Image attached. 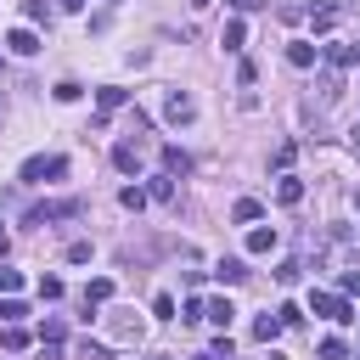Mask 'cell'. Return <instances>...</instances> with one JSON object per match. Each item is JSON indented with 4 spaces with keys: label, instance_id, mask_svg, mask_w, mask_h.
Wrapping results in <instances>:
<instances>
[{
    "label": "cell",
    "instance_id": "cell-32",
    "mask_svg": "<svg viewBox=\"0 0 360 360\" xmlns=\"http://www.w3.org/2000/svg\"><path fill=\"white\" fill-rule=\"evenodd\" d=\"M270 0H231V11H264Z\"/></svg>",
    "mask_w": 360,
    "mask_h": 360
},
{
    "label": "cell",
    "instance_id": "cell-25",
    "mask_svg": "<svg viewBox=\"0 0 360 360\" xmlns=\"http://www.w3.org/2000/svg\"><path fill=\"white\" fill-rule=\"evenodd\" d=\"M321 360H343V338H321Z\"/></svg>",
    "mask_w": 360,
    "mask_h": 360
},
{
    "label": "cell",
    "instance_id": "cell-26",
    "mask_svg": "<svg viewBox=\"0 0 360 360\" xmlns=\"http://www.w3.org/2000/svg\"><path fill=\"white\" fill-rule=\"evenodd\" d=\"M338 292H343V298H354V292H360V270H343V281H338Z\"/></svg>",
    "mask_w": 360,
    "mask_h": 360
},
{
    "label": "cell",
    "instance_id": "cell-13",
    "mask_svg": "<svg viewBox=\"0 0 360 360\" xmlns=\"http://www.w3.org/2000/svg\"><path fill=\"white\" fill-rule=\"evenodd\" d=\"M287 62H292V68H315V45H309V39H292V45H287Z\"/></svg>",
    "mask_w": 360,
    "mask_h": 360
},
{
    "label": "cell",
    "instance_id": "cell-18",
    "mask_svg": "<svg viewBox=\"0 0 360 360\" xmlns=\"http://www.w3.org/2000/svg\"><path fill=\"white\" fill-rule=\"evenodd\" d=\"M276 332H281V315H259V321H253V338H259V343H270Z\"/></svg>",
    "mask_w": 360,
    "mask_h": 360
},
{
    "label": "cell",
    "instance_id": "cell-17",
    "mask_svg": "<svg viewBox=\"0 0 360 360\" xmlns=\"http://www.w3.org/2000/svg\"><path fill=\"white\" fill-rule=\"evenodd\" d=\"M163 169H169V174H186V169H191V158H186L180 146H163Z\"/></svg>",
    "mask_w": 360,
    "mask_h": 360
},
{
    "label": "cell",
    "instance_id": "cell-27",
    "mask_svg": "<svg viewBox=\"0 0 360 360\" xmlns=\"http://www.w3.org/2000/svg\"><path fill=\"white\" fill-rule=\"evenodd\" d=\"M51 96H56V101H79V84H73V79H62V84H56Z\"/></svg>",
    "mask_w": 360,
    "mask_h": 360
},
{
    "label": "cell",
    "instance_id": "cell-20",
    "mask_svg": "<svg viewBox=\"0 0 360 360\" xmlns=\"http://www.w3.org/2000/svg\"><path fill=\"white\" fill-rule=\"evenodd\" d=\"M146 197H158V202H169V197H174V180H169V174H158V180L146 186Z\"/></svg>",
    "mask_w": 360,
    "mask_h": 360
},
{
    "label": "cell",
    "instance_id": "cell-21",
    "mask_svg": "<svg viewBox=\"0 0 360 360\" xmlns=\"http://www.w3.org/2000/svg\"><path fill=\"white\" fill-rule=\"evenodd\" d=\"M231 214H236V219H242V225H248V219H259V214H264V208H259V197H242V202H236V208H231Z\"/></svg>",
    "mask_w": 360,
    "mask_h": 360
},
{
    "label": "cell",
    "instance_id": "cell-1",
    "mask_svg": "<svg viewBox=\"0 0 360 360\" xmlns=\"http://www.w3.org/2000/svg\"><path fill=\"white\" fill-rule=\"evenodd\" d=\"M107 332H112L118 343H141V332H146V321H141L135 309H112V315H107Z\"/></svg>",
    "mask_w": 360,
    "mask_h": 360
},
{
    "label": "cell",
    "instance_id": "cell-40",
    "mask_svg": "<svg viewBox=\"0 0 360 360\" xmlns=\"http://www.w3.org/2000/svg\"><path fill=\"white\" fill-rule=\"evenodd\" d=\"M0 118H6V101H0Z\"/></svg>",
    "mask_w": 360,
    "mask_h": 360
},
{
    "label": "cell",
    "instance_id": "cell-16",
    "mask_svg": "<svg viewBox=\"0 0 360 360\" xmlns=\"http://www.w3.org/2000/svg\"><path fill=\"white\" fill-rule=\"evenodd\" d=\"M276 197H281V202L292 208V202L304 197V180H298V174H281V186H276Z\"/></svg>",
    "mask_w": 360,
    "mask_h": 360
},
{
    "label": "cell",
    "instance_id": "cell-14",
    "mask_svg": "<svg viewBox=\"0 0 360 360\" xmlns=\"http://www.w3.org/2000/svg\"><path fill=\"white\" fill-rule=\"evenodd\" d=\"M338 96H343V79H338V68H326L321 73V107H332Z\"/></svg>",
    "mask_w": 360,
    "mask_h": 360
},
{
    "label": "cell",
    "instance_id": "cell-11",
    "mask_svg": "<svg viewBox=\"0 0 360 360\" xmlns=\"http://www.w3.org/2000/svg\"><path fill=\"white\" fill-rule=\"evenodd\" d=\"M96 101H101V118H107V112H118V107L129 101V90H118V84H107V90H96ZM101 118H96V124H101Z\"/></svg>",
    "mask_w": 360,
    "mask_h": 360
},
{
    "label": "cell",
    "instance_id": "cell-29",
    "mask_svg": "<svg viewBox=\"0 0 360 360\" xmlns=\"http://www.w3.org/2000/svg\"><path fill=\"white\" fill-rule=\"evenodd\" d=\"M17 315H28V309H22L17 298H0V321H17Z\"/></svg>",
    "mask_w": 360,
    "mask_h": 360
},
{
    "label": "cell",
    "instance_id": "cell-34",
    "mask_svg": "<svg viewBox=\"0 0 360 360\" xmlns=\"http://www.w3.org/2000/svg\"><path fill=\"white\" fill-rule=\"evenodd\" d=\"M349 152H354V158H360V124H354V129H349Z\"/></svg>",
    "mask_w": 360,
    "mask_h": 360
},
{
    "label": "cell",
    "instance_id": "cell-4",
    "mask_svg": "<svg viewBox=\"0 0 360 360\" xmlns=\"http://www.w3.org/2000/svg\"><path fill=\"white\" fill-rule=\"evenodd\" d=\"M62 169H68V158H28L17 180H28V186H39V180H51V174H62Z\"/></svg>",
    "mask_w": 360,
    "mask_h": 360
},
{
    "label": "cell",
    "instance_id": "cell-6",
    "mask_svg": "<svg viewBox=\"0 0 360 360\" xmlns=\"http://www.w3.org/2000/svg\"><path fill=\"white\" fill-rule=\"evenodd\" d=\"M107 298H112V281H107V276H96V281H84V292H79V304H84V315H90V309H101Z\"/></svg>",
    "mask_w": 360,
    "mask_h": 360
},
{
    "label": "cell",
    "instance_id": "cell-36",
    "mask_svg": "<svg viewBox=\"0 0 360 360\" xmlns=\"http://www.w3.org/2000/svg\"><path fill=\"white\" fill-rule=\"evenodd\" d=\"M191 6H197V11H202V6H214V0H191Z\"/></svg>",
    "mask_w": 360,
    "mask_h": 360
},
{
    "label": "cell",
    "instance_id": "cell-7",
    "mask_svg": "<svg viewBox=\"0 0 360 360\" xmlns=\"http://www.w3.org/2000/svg\"><path fill=\"white\" fill-rule=\"evenodd\" d=\"M338 17H343V0H332V6H315V11H309V28H315V34H326V28H338Z\"/></svg>",
    "mask_w": 360,
    "mask_h": 360
},
{
    "label": "cell",
    "instance_id": "cell-3",
    "mask_svg": "<svg viewBox=\"0 0 360 360\" xmlns=\"http://www.w3.org/2000/svg\"><path fill=\"white\" fill-rule=\"evenodd\" d=\"M163 118H169V124H191V118H197V101H191L186 90H169V96H163Z\"/></svg>",
    "mask_w": 360,
    "mask_h": 360
},
{
    "label": "cell",
    "instance_id": "cell-39",
    "mask_svg": "<svg viewBox=\"0 0 360 360\" xmlns=\"http://www.w3.org/2000/svg\"><path fill=\"white\" fill-rule=\"evenodd\" d=\"M0 248H6V231H0Z\"/></svg>",
    "mask_w": 360,
    "mask_h": 360
},
{
    "label": "cell",
    "instance_id": "cell-8",
    "mask_svg": "<svg viewBox=\"0 0 360 360\" xmlns=\"http://www.w3.org/2000/svg\"><path fill=\"white\" fill-rule=\"evenodd\" d=\"M6 45H11L17 56H34V51H39V34H34V28H11V34H6Z\"/></svg>",
    "mask_w": 360,
    "mask_h": 360
},
{
    "label": "cell",
    "instance_id": "cell-38",
    "mask_svg": "<svg viewBox=\"0 0 360 360\" xmlns=\"http://www.w3.org/2000/svg\"><path fill=\"white\" fill-rule=\"evenodd\" d=\"M191 360H214V354H191Z\"/></svg>",
    "mask_w": 360,
    "mask_h": 360
},
{
    "label": "cell",
    "instance_id": "cell-5",
    "mask_svg": "<svg viewBox=\"0 0 360 360\" xmlns=\"http://www.w3.org/2000/svg\"><path fill=\"white\" fill-rule=\"evenodd\" d=\"M79 208H84V202H73V197H68V202H39V208L28 214V225H51V219H73Z\"/></svg>",
    "mask_w": 360,
    "mask_h": 360
},
{
    "label": "cell",
    "instance_id": "cell-2",
    "mask_svg": "<svg viewBox=\"0 0 360 360\" xmlns=\"http://www.w3.org/2000/svg\"><path fill=\"white\" fill-rule=\"evenodd\" d=\"M309 309H315V315H326V321H338V326H343V321H354V309H349V298H343V292H315V298H309Z\"/></svg>",
    "mask_w": 360,
    "mask_h": 360
},
{
    "label": "cell",
    "instance_id": "cell-35",
    "mask_svg": "<svg viewBox=\"0 0 360 360\" xmlns=\"http://www.w3.org/2000/svg\"><path fill=\"white\" fill-rule=\"evenodd\" d=\"M349 62H360V45H354V51H349Z\"/></svg>",
    "mask_w": 360,
    "mask_h": 360
},
{
    "label": "cell",
    "instance_id": "cell-37",
    "mask_svg": "<svg viewBox=\"0 0 360 360\" xmlns=\"http://www.w3.org/2000/svg\"><path fill=\"white\" fill-rule=\"evenodd\" d=\"M62 6H84V0H62Z\"/></svg>",
    "mask_w": 360,
    "mask_h": 360
},
{
    "label": "cell",
    "instance_id": "cell-10",
    "mask_svg": "<svg viewBox=\"0 0 360 360\" xmlns=\"http://www.w3.org/2000/svg\"><path fill=\"white\" fill-rule=\"evenodd\" d=\"M276 242H281V236H276V225H253V231H248V253H270Z\"/></svg>",
    "mask_w": 360,
    "mask_h": 360
},
{
    "label": "cell",
    "instance_id": "cell-9",
    "mask_svg": "<svg viewBox=\"0 0 360 360\" xmlns=\"http://www.w3.org/2000/svg\"><path fill=\"white\" fill-rule=\"evenodd\" d=\"M112 163H118L124 174H135V169H141V146H135V141H118V146H112Z\"/></svg>",
    "mask_w": 360,
    "mask_h": 360
},
{
    "label": "cell",
    "instance_id": "cell-12",
    "mask_svg": "<svg viewBox=\"0 0 360 360\" xmlns=\"http://www.w3.org/2000/svg\"><path fill=\"white\" fill-rule=\"evenodd\" d=\"M231 315H236V309H231V298H214V304H202V321H214L219 332L231 326Z\"/></svg>",
    "mask_w": 360,
    "mask_h": 360
},
{
    "label": "cell",
    "instance_id": "cell-33",
    "mask_svg": "<svg viewBox=\"0 0 360 360\" xmlns=\"http://www.w3.org/2000/svg\"><path fill=\"white\" fill-rule=\"evenodd\" d=\"M39 360H62V343H39Z\"/></svg>",
    "mask_w": 360,
    "mask_h": 360
},
{
    "label": "cell",
    "instance_id": "cell-24",
    "mask_svg": "<svg viewBox=\"0 0 360 360\" xmlns=\"http://www.w3.org/2000/svg\"><path fill=\"white\" fill-rule=\"evenodd\" d=\"M298 270H304L298 259H281V264H276V281H298Z\"/></svg>",
    "mask_w": 360,
    "mask_h": 360
},
{
    "label": "cell",
    "instance_id": "cell-19",
    "mask_svg": "<svg viewBox=\"0 0 360 360\" xmlns=\"http://www.w3.org/2000/svg\"><path fill=\"white\" fill-rule=\"evenodd\" d=\"M0 349H6V354L28 349V332H22V326H6V332H0Z\"/></svg>",
    "mask_w": 360,
    "mask_h": 360
},
{
    "label": "cell",
    "instance_id": "cell-30",
    "mask_svg": "<svg viewBox=\"0 0 360 360\" xmlns=\"http://www.w3.org/2000/svg\"><path fill=\"white\" fill-rule=\"evenodd\" d=\"M79 360H107V349H101V343H90V338H84V349H79Z\"/></svg>",
    "mask_w": 360,
    "mask_h": 360
},
{
    "label": "cell",
    "instance_id": "cell-15",
    "mask_svg": "<svg viewBox=\"0 0 360 360\" xmlns=\"http://www.w3.org/2000/svg\"><path fill=\"white\" fill-rule=\"evenodd\" d=\"M242 39H248V28H242V17H231L225 34H219V45H225V51H242Z\"/></svg>",
    "mask_w": 360,
    "mask_h": 360
},
{
    "label": "cell",
    "instance_id": "cell-31",
    "mask_svg": "<svg viewBox=\"0 0 360 360\" xmlns=\"http://www.w3.org/2000/svg\"><path fill=\"white\" fill-rule=\"evenodd\" d=\"M17 287H22V276L17 270H0V292H17Z\"/></svg>",
    "mask_w": 360,
    "mask_h": 360
},
{
    "label": "cell",
    "instance_id": "cell-22",
    "mask_svg": "<svg viewBox=\"0 0 360 360\" xmlns=\"http://www.w3.org/2000/svg\"><path fill=\"white\" fill-rule=\"evenodd\" d=\"M214 276H219V281H242V276H248V264H242V259H225Z\"/></svg>",
    "mask_w": 360,
    "mask_h": 360
},
{
    "label": "cell",
    "instance_id": "cell-23",
    "mask_svg": "<svg viewBox=\"0 0 360 360\" xmlns=\"http://www.w3.org/2000/svg\"><path fill=\"white\" fill-rule=\"evenodd\" d=\"M118 202H124V208H141V202H146V191H141V186H124V191H118Z\"/></svg>",
    "mask_w": 360,
    "mask_h": 360
},
{
    "label": "cell",
    "instance_id": "cell-28",
    "mask_svg": "<svg viewBox=\"0 0 360 360\" xmlns=\"http://www.w3.org/2000/svg\"><path fill=\"white\" fill-rule=\"evenodd\" d=\"M152 315H163V321H169V315H174V298H169V292H158V298H152Z\"/></svg>",
    "mask_w": 360,
    "mask_h": 360
}]
</instances>
